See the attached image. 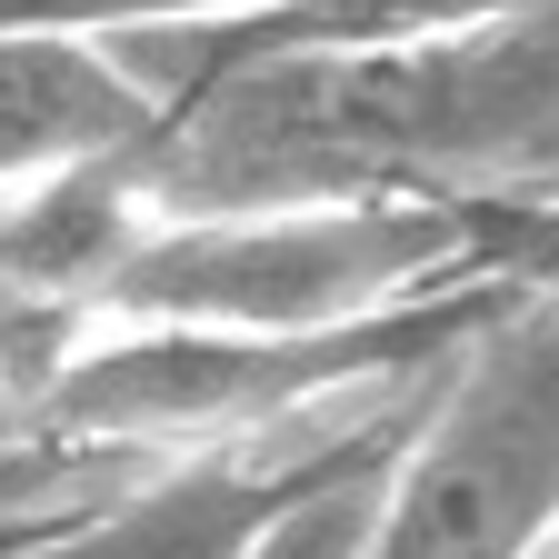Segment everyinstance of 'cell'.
<instances>
[{
    "label": "cell",
    "instance_id": "cell-12",
    "mask_svg": "<svg viewBox=\"0 0 559 559\" xmlns=\"http://www.w3.org/2000/svg\"><path fill=\"white\" fill-rule=\"evenodd\" d=\"M70 510H81V500H70ZM50 520H60V510H0V549H21V539L50 530Z\"/></svg>",
    "mask_w": 559,
    "mask_h": 559
},
{
    "label": "cell",
    "instance_id": "cell-15",
    "mask_svg": "<svg viewBox=\"0 0 559 559\" xmlns=\"http://www.w3.org/2000/svg\"><path fill=\"white\" fill-rule=\"evenodd\" d=\"M549 559H559V549H549Z\"/></svg>",
    "mask_w": 559,
    "mask_h": 559
},
{
    "label": "cell",
    "instance_id": "cell-5",
    "mask_svg": "<svg viewBox=\"0 0 559 559\" xmlns=\"http://www.w3.org/2000/svg\"><path fill=\"white\" fill-rule=\"evenodd\" d=\"M500 11H520V0H240V11L170 21V31H110L100 50L160 110H180V100H200L210 81H230V70H250V60L430 40V31H469V21H500Z\"/></svg>",
    "mask_w": 559,
    "mask_h": 559
},
{
    "label": "cell",
    "instance_id": "cell-8",
    "mask_svg": "<svg viewBox=\"0 0 559 559\" xmlns=\"http://www.w3.org/2000/svg\"><path fill=\"white\" fill-rule=\"evenodd\" d=\"M450 200H460L479 280H500L520 300H559V180H489V190H450Z\"/></svg>",
    "mask_w": 559,
    "mask_h": 559
},
{
    "label": "cell",
    "instance_id": "cell-6",
    "mask_svg": "<svg viewBox=\"0 0 559 559\" xmlns=\"http://www.w3.org/2000/svg\"><path fill=\"white\" fill-rule=\"evenodd\" d=\"M151 190H140L130 140L91 160H60L31 170L0 200V290H31V300H70V310H100L110 270L151 240Z\"/></svg>",
    "mask_w": 559,
    "mask_h": 559
},
{
    "label": "cell",
    "instance_id": "cell-7",
    "mask_svg": "<svg viewBox=\"0 0 559 559\" xmlns=\"http://www.w3.org/2000/svg\"><path fill=\"white\" fill-rule=\"evenodd\" d=\"M160 120V100L130 81L100 40L70 31H0V180H31L60 160L120 151Z\"/></svg>",
    "mask_w": 559,
    "mask_h": 559
},
{
    "label": "cell",
    "instance_id": "cell-13",
    "mask_svg": "<svg viewBox=\"0 0 559 559\" xmlns=\"http://www.w3.org/2000/svg\"><path fill=\"white\" fill-rule=\"evenodd\" d=\"M510 180H559V120H549V130H539V151H530V160H520V170H510Z\"/></svg>",
    "mask_w": 559,
    "mask_h": 559
},
{
    "label": "cell",
    "instance_id": "cell-14",
    "mask_svg": "<svg viewBox=\"0 0 559 559\" xmlns=\"http://www.w3.org/2000/svg\"><path fill=\"white\" fill-rule=\"evenodd\" d=\"M0 200H11V180H0Z\"/></svg>",
    "mask_w": 559,
    "mask_h": 559
},
{
    "label": "cell",
    "instance_id": "cell-1",
    "mask_svg": "<svg viewBox=\"0 0 559 559\" xmlns=\"http://www.w3.org/2000/svg\"><path fill=\"white\" fill-rule=\"evenodd\" d=\"M559 120V0L500 21L250 60L130 140L160 221L290 200H450L510 180Z\"/></svg>",
    "mask_w": 559,
    "mask_h": 559
},
{
    "label": "cell",
    "instance_id": "cell-9",
    "mask_svg": "<svg viewBox=\"0 0 559 559\" xmlns=\"http://www.w3.org/2000/svg\"><path fill=\"white\" fill-rule=\"evenodd\" d=\"M130 469H151L140 450H91V440H60V430H0V510H70V500H100Z\"/></svg>",
    "mask_w": 559,
    "mask_h": 559
},
{
    "label": "cell",
    "instance_id": "cell-3",
    "mask_svg": "<svg viewBox=\"0 0 559 559\" xmlns=\"http://www.w3.org/2000/svg\"><path fill=\"white\" fill-rule=\"evenodd\" d=\"M469 230L460 200H290V210H190L151 221L110 290L100 330L180 320V330H340L430 290H460Z\"/></svg>",
    "mask_w": 559,
    "mask_h": 559
},
{
    "label": "cell",
    "instance_id": "cell-4",
    "mask_svg": "<svg viewBox=\"0 0 559 559\" xmlns=\"http://www.w3.org/2000/svg\"><path fill=\"white\" fill-rule=\"evenodd\" d=\"M559 549V300H510L380 469L360 559H549Z\"/></svg>",
    "mask_w": 559,
    "mask_h": 559
},
{
    "label": "cell",
    "instance_id": "cell-11",
    "mask_svg": "<svg viewBox=\"0 0 559 559\" xmlns=\"http://www.w3.org/2000/svg\"><path fill=\"white\" fill-rule=\"evenodd\" d=\"M240 0H0V31H70V40H110V31H170V21H210Z\"/></svg>",
    "mask_w": 559,
    "mask_h": 559
},
{
    "label": "cell",
    "instance_id": "cell-2",
    "mask_svg": "<svg viewBox=\"0 0 559 559\" xmlns=\"http://www.w3.org/2000/svg\"><path fill=\"white\" fill-rule=\"evenodd\" d=\"M520 290L500 280H460L409 310L380 320H340V330H180V320H140V330H91L70 349V370L40 400V430L91 440V450H210L270 430L310 400L340 390H380V380H430L500 320Z\"/></svg>",
    "mask_w": 559,
    "mask_h": 559
},
{
    "label": "cell",
    "instance_id": "cell-10",
    "mask_svg": "<svg viewBox=\"0 0 559 559\" xmlns=\"http://www.w3.org/2000/svg\"><path fill=\"white\" fill-rule=\"evenodd\" d=\"M390 469V460H380ZM380 469H349V479H320V489H300L290 510H280L240 559H360V539H370V510H380Z\"/></svg>",
    "mask_w": 559,
    "mask_h": 559
}]
</instances>
